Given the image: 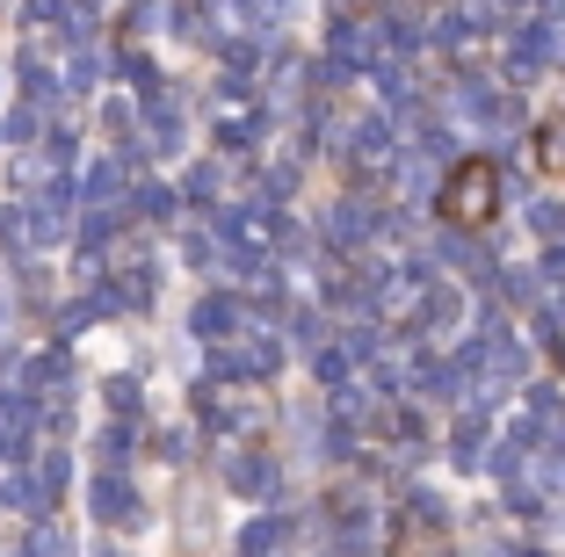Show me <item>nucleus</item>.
Listing matches in <instances>:
<instances>
[{
	"instance_id": "f257e3e1",
	"label": "nucleus",
	"mask_w": 565,
	"mask_h": 557,
	"mask_svg": "<svg viewBox=\"0 0 565 557\" xmlns=\"http://www.w3.org/2000/svg\"><path fill=\"white\" fill-rule=\"evenodd\" d=\"M0 261H30V211L0 203Z\"/></svg>"
},
{
	"instance_id": "f03ea898",
	"label": "nucleus",
	"mask_w": 565,
	"mask_h": 557,
	"mask_svg": "<svg viewBox=\"0 0 565 557\" xmlns=\"http://www.w3.org/2000/svg\"><path fill=\"white\" fill-rule=\"evenodd\" d=\"M479 189H486V167H465V174H457V203H449V211H457V217H479L486 211Z\"/></svg>"
}]
</instances>
